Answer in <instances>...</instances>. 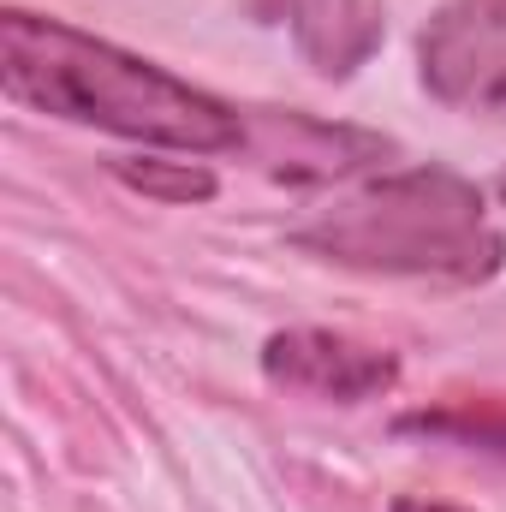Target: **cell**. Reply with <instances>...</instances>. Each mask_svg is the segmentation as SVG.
<instances>
[{"mask_svg":"<svg viewBox=\"0 0 506 512\" xmlns=\"http://www.w3.org/2000/svg\"><path fill=\"white\" fill-rule=\"evenodd\" d=\"M0 84L12 102L36 114L114 131L131 143H155V149L227 155L251 143L245 114L227 108L221 96L173 78L155 60H137L90 30L36 18L18 6L0 18Z\"/></svg>","mask_w":506,"mask_h":512,"instance_id":"obj_1","label":"cell"},{"mask_svg":"<svg viewBox=\"0 0 506 512\" xmlns=\"http://www.w3.org/2000/svg\"><path fill=\"white\" fill-rule=\"evenodd\" d=\"M292 245L370 268V274H435V280H489L506 262V239L471 179L447 167L387 173L334 203L322 221L298 227Z\"/></svg>","mask_w":506,"mask_h":512,"instance_id":"obj_2","label":"cell"},{"mask_svg":"<svg viewBox=\"0 0 506 512\" xmlns=\"http://www.w3.org/2000/svg\"><path fill=\"white\" fill-rule=\"evenodd\" d=\"M423 90L471 120H506V0H447L417 36Z\"/></svg>","mask_w":506,"mask_h":512,"instance_id":"obj_3","label":"cell"},{"mask_svg":"<svg viewBox=\"0 0 506 512\" xmlns=\"http://www.w3.org/2000/svg\"><path fill=\"white\" fill-rule=\"evenodd\" d=\"M262 376L286 393L358 405V399H381L399 382V364H393V352L358 346V340L328 334V328H286L262 346Z\"/></svg>","mask_w":506,"mask_h":512,"instance_id":"obj_4","label":"cell"},{"mask_svg":"<svg viewBox=\"0 0 506 512\" xmlns=\"http://www.w3.org/2000/svg\"><path fill=\"white\" fill-rule=\"evenodd\" d=\"M298 54L322 78H352L381 48V12L376 0H280Z\"/></svg>","mask_w":506,"mask_h":512,"instance_id":"obj_5","label":"cell"},{"mask_svg":"<svg viewBox=\"0 0 506 512\" xmlns=\"http://www.w3.org/2000/svg\"><path fill=\"white\" fill-rule=\"evenodd\" d=\"M399 435H429V441H447V447L506 459V399H459V405L411 411V417H399Z\"/></svg>","mask_w":506,"mask_h":512,"instance_id":"obj_6","label":"cell"},{"mask_svg":"<svg viewBox=\"0 0 506 512\" xmlns=\"http://www.w3.org/2000/svg\"><path fill=\"white\" fill-rule=\"evenodd\" d=\"M126 185H137L143 197H161V203H209L215 197V173L209 167H191V161H120L114 167Z\"/></svg>","mask_w":506,"mask_h":512,"instance_id":"obj_7","label":"cell"},{"mask_svg":"<svg viewBox=\"0 0 506 512\" xmlns=\"http://www.w3.org/2000/svg\"><path fill=\"white\" fill-rule=\"evenodd\" d=\"M387 512H465V507H447V501H417V495H399Z\"/></svg>","mask_w":506,"mask_h":512,"instance_id":"obj_8","label":"cell"},{"mask_svg":"<svg viewBox=\"0 0 506 512\" xmlns=\"http://www.w3.org/2000/svg\"><path fill=\"white\" fill-rule=\"evenodd\" d=\"M501 197H506V173H501Z\"/></svg>","mask_w":506,"mask_h":512,"instance_id":"obj_9","label":"cell"}]
</instances>
